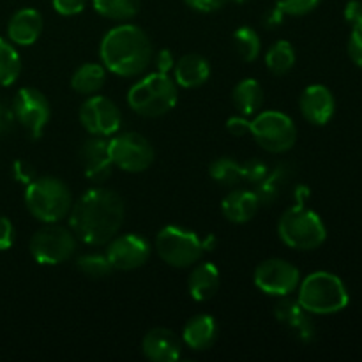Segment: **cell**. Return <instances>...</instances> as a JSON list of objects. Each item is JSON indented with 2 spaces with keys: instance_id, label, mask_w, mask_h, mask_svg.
<instances>
[{
  "instance_id": "cell-42",
  "label": "cell",
  "mask_w": 362,
  "mask_h": 362,
  "mask_svg": "<svg viewBox=\"0 0 362 362\" xmlns=\"http://www.w3.org/2000/svg\"><path fill=\"white\" fill-rule=\"evenodd\" d=\"M16 117H14L13 106H7L6 103H0V134L9 133L13 129Z\"/></svg>"
},
{
  "instance_id": "cell-15",
  "label": "cell",
  "mask_w": 362,
  "mask_h": 362,
  "mask_svg": "<svg viewBox=\"0 0 362 362\" xmlns=\"http://www.w3.org/2000/svg\"><path fill=\"white\" fill-rule=\"evenodd\" d=\"M80 161L87 179L95 184H103L106 179H110L115 168L110 158L108 140L105 136L90 134V138H87L80 147Z\"/></svg>"
},
{
  "instance_id": "cell-24",
  "label": "cell",
  "mask_w": 362,
  "mask_h": 362,
  "mask_svg": "<svg viewBox=\"0 0 362 362\" xmlns=\"http://www.w3.org/2000/svg\"><path fill=\"white\" fill-rule=\"evenodd\" d=\"M264 88H262L260 81H257L255 78H244L233 87V106L244 117L257 115L262 106H264Z\"/></svg>"
},
{
  "instance_id": "cell-36",
  "label": "cell",
  "mask_w": 362,
  "mask_h": 362,
  "mask_svg": "<svg viewBox=\"0 0 362 362\" xmlns=\"http://www.w3.org/2000/svg\"><path fill=\"white\" fill-rule=\"evenodd\" d=\"M14 239H16L14 225L11 223L9 218L0 216V251L11 250L14 244Z\"/></svg>"
},
{
  "instance_id": "cell-23",
  "label": "cell",
  "mask_w": 362,
  "mask_h": 362,
  "mask_svg": "<svg viewBox=\"0 0 362 362\" xmlns=\"http://www.w3.org/2000/svg\"><path fill=\"white\" fill-rule=\"evenodd\" d=\"M218 339V324L211 315H197L189 318L182 329V343L191 350L204 352Z\"/></svg>"
},
{
  "instance_id": "cell-6",
  "label": "cell",
  "mask_w": 362,
  "mask_h": 362,
  "mask_svg": "<svg viewBox=\"0 0 362 362\" xmlns=\"http://www.w3.org/2000/svg\"><path fill=\"white\" fill-rule=\"evenodd\" d=\"M278 235L292 250L311 251L325 243L327 228L317 212L304 205H296L279 218Z\"/></svg>"
},
{
  "instance_id": "cell-18",
  "label": "cell",
  "mask_w": 362,
  "mask_h": 362,
  "mask_svg": "<svg viewBox=\"0 0 362 362\" xmlns=\"http://www.w3.org/2000/svg\"><path fill=\"white\" fill-rule=\"evenodd\" d=\"M42 16L32 7H23L11 16L7 23V37L13 45L30 46L41 37Z\"/></svg>"
},
{
  "instance_id": "cell-35",
  "label": "cell",
  "mask_w": 362,
  "mask_h": 362,
  "mask_svg": "<svg viewBox=\"0 0 362 362\" xmlns=\"http://www.w3.org/2000/svg\"><path fill=\"white\" fill-rule=\"evenodd\" d=\"M349 57L357 67L362 69V27L352 28V34L349 39Z\"/></svg>"
},
{
  "instance_id": "cell-4",
  "label": "cell",
  "mask_w": 362,
  "mask_h": 362,
  "mask_svg": "<svg viewBox=\"0 0 362 362\" xmlns=\"http://www.w3.org/2000/svg\"><path fill=\"white\" fill-rule=\"evenodd\" d=\"M179 101V85L168 73L147 74L127 92V105L134 113L147 119H158L175 108Z\"/></svg>"
},
{
  "instance_id": "cell-40",
  "label": "cell",
  "mask_w": 362,
  "mask_h": 362,
  "mask_svg": "<svg viewBox=\"0 0 362 362\" xmlns=\"http://www.w3.org/2000/svg\"><path fill=\"white\" fill-rule=\"evenodd\" d=\"M184 2L198 13H214V11L221 9L228 0H184Z\"/></svg>"
},
{
  "instance_id": "cell-41",
  "label": "cell",
  "mask_w": 362,
  "mask_h": 362,
  "mask_svg": "<svg viewBox=\"0 0 362 362\" xmlns=\"http://www.w3.org/2000/svg\"><path fill=\"white\" fill-rule=\"evenodd\" d=\"M152 60H154L156 69L159 73H170L173 69V66H175V57H173V53L170 49H161V52H158L152 57Z\"/></svg>"
},
{
  "instance_id": "cell-33",
  "label": "cell",
  "mask_w": 362,
  "mask_h": 362,
  "mask_svg": "<svg viewBox=\"0 0 362 362\" xmlns=\"http://www.w3.org/2000/svg\"><path fill=\"white\" fill-rule=\"evenodd\" d=\"M240 168H243V182L255 184V186H258L267 177V173L271 172L267 165L260 159H250V161L243 163Z\"/></svg>"
},
{
  "instance_id": "cell-38",
  "label": "cell",
  "mask_w": 362,
  "mask_h": 362,
  "mask_svg": "<svg viewBox=\"0 0 362 362\" xmlns=\"http://www.w3.org/2000/svg\"><path fill=\"white\" fill-rule=\"evenodd\" d=\"M345 20L352 28L362 27V2L361 0H350L345 6Z\"/></svg>"
},
{
  "instance_id": "cell-27",
  "label": "cell",
  "mask_w": 362,
  "mask_h": 362,
  "mask_svg": "<svg viewBox=\"0 0 362 362\" xmlns=\"http://www.w3.org/2000/svg\"><path fill=\"white\" fill-rule=\"evenodd\" d=\"M95 13L119 23L133 20L140 11V0H90Z\"/></svg>"
},
{
  "instance_id": "cell-32",
  "label": "cell",
  "mask_w": 362,
  "mask_h": 362,
  "mask_svg": "<svg viewBox=\"0 0 362 362\" xmlns=\"http://www.w3.org/2000/svg\"><path fill=\"white\" fill-rule=\"evenodd\" d=\"M322 0H274V6L279 7L286 16H304L318 7Z\"/></svg>"
},
{
  "instance_id": "cell-20",
  "label": "cell",
  "mask_w": 362,
  "mask_h": 362,
  "mask_svg": "<svg viewBox=\"0 0 362 362\" xmlns=\"http://www.w3.org/2000/svg\"><path fill=\"white\" fill-rule=\"evenodd\" d=\"M260 198L257 191L251 189H233L223 198L221 212L230 223L244 225L257 216L260 209Z\"/></svg>"
},
{
  "instance_id": "cell-22",
  "label": "cell",
  "mask_w": 362,
  "mask_h": 362,
  "mask_svg": "<svg viewBox=\"0 0 362 362\" xmlns=\"http://www.w3.org/2000/svg\"><path fill=\"white\" fill-rule=\"evenodd\" d=\"M219 285H221V274L212 262H198L193 265V271L187 279V290L194 300L205 303L212 299L218 293Z\"/></svg>"
},
{
  "instance_id": "cell-16",
  "label": "cell",
  "mask_w": 362,
  "mask_h": 362,
  "mask_svg": "<svg viewBox=\"0 0 362 362\" xmlns=\"http://www.w3.org/2000/svg\"><path fill=\"white\" fill-rule=\"evenodd\" d=\"M300 113L313 126H325L331 122L336 112V99L325 85H310L299 99Z\"/></svg>"
},
{
  "instance_id": "cell-21",
  "label": "cell",
  "mask_w": 362,
  "mask_h": 362,
  "mask_svg": "<svg viewBox=\"0 0 362 362\" xmlns=\"http://www.w3.org/2000/svg\"><path fill=\"white\" fill-rule=\"evenodd\" d=\"M173 74H175V83L179 87L197 88L207 83V80L211 78V64L198 53H186L179 60H175Z\"/></svg>"
},
{
  "instance_id": "cell-8",
  "label": "cell",
  "mask_w": 362,
  "mask_h": 362,
  "mask_svg": "<svg viewBox=\"0 0 362 362\" xmlns=\"http://www.w3.org/2000/svg\"><path fill=\"white\" fill-rule=\"evenodd\" d=\"M78 247L73 230L57 223H46L32 235L28 243L32 258L39 265H60L69 260Z\"/></svg>"
},
{
  "instance_id": "cell-17",
  "label": "cell",
  "mask_w": 362,
  "mask_h": 362,
  "mask_svg": "<svg viewBox=\"0 0 362 362\" xmlns=\"http://www.w3.org/2000/svg\"><path fill=\"white\" fill-rule=\"evenodd\" d=\"M141 352L148 361L175 362L182 356V339L170 329L156 327L144 336Z\"/></svg>"
},
{
  "instance_id": "cell-9",
  "label": "cell",
  "mask_w": 362,
  "mask_h": 362,
  "mask_svg": "<svg viewBox=\"0 0 362 362\" xmlns=\"http://www.w3.org/2000/svg\"><path fill=\"white\" fill-rule=\"evenodd\" d=\"M250 133L255 141L272 154H283L296 145L297 127L286 113L267 110L251 120Z\"/></svg>"
},
{
  "instance_id": "cell-34",
  "label": "cell",
  "mask_w": 362,
  "mask_h": 362,
  "mask_svg": "<svg viewBox=\"0 0 362 362\" xmlns=\"http://www.w3.org/2000/svg\"><path fill=\"white\" fill-rule=\"evenodd\" d=\"M52 6L60 16H76L83 13L87 0H52Z\"/></svg>"
},
{
  "instance_id": "cell-43",
  "label": "cell",
  "mask_w": 362,
  "mask_h": 362,
  "mask_svg": "<svg viewBox=\"0 0 362 362\" xmlns=\"http://www.w3.org/2000/svg\"><path fill=\"white\" fill-rule=\"evenodd\" d=\"M285 16L286 14L283 13L281 9H279V7H272V9H269L267 13H265V16H264V25L267 28H278V27H281V23H283V20H285Z\"/></svg>"
},
{
  "instance_id": "cell-31",
  "label": "cell",
  "mask_w": 362,
  "mask_h": 362,
  "mask_svg": "<svg viewBox=\"0 0 362 362\" xmlns=\"http://www.w3.org/2000/svg\"><path fill=\"white\" fill-rule=\"evenodd\" d=\"M76 269L90 279H103L113 272V267L108 262V258H106V255L98 253H88L78 258Z\"/></svg>"
},
{
  "instance_id": "cell-2",
  "label": "cell",
  "mask_w": 362,
  "mask_h": 362,
  "mask_svg": "<svg viewBox=\"0 0 362 362\" xmlns=\"http://www.w3.org/2000/svg\"><path fill=\"white\" fill-rule=\"evenodd\" d=\"M99 57L110 73L136 78L151 66L154 48L144 28L133 23H120L105 34L99 46Z\"/></svg>"
},
{
  "instance_id": "cell-26",
  "label": "cell",
  "mask_w": 362,
  "mask_h": 362,
  "mask_svg": "<svg viewBox=\"0 0 362 362\" xmlns=\"http://www.w3.org/2000/svg\"><path fill=\"white\" fill-rule=\"evenodd\" d=\"M296 48L290 41H276L265 53V66L274 76H285L296 66Z\"/></svg>"
},
{
  "instance_id": "cell-29",
  "label": "cell",
  "mask_w": 362,
  "mask_h": 362,
  "mask_svg": "<svg viewBox=\"0 0 362 362\" xmlns=\"http://www.w3.org/2000/svg\"><path fill=\"white\" fill-rule=\"evenodd\" d=\"M233 45L237 55L244 62H255L260 57L262 39L258 32L251 27H239L233 32Z\"/></svg>"
},
{
  "instance_id": "cell-5",
  "label": "cell",
  "mask_w": 362,
  "mask_h": 362,
  "mask_svg": "<svg viewBox=\"0 0 362 362\" xmlns=\"http://www.w3.org/2000/svg\"><path fill=\"white\" fill-rule=\"evenodd\" d=\"M25 205L41 223H59L69 216L73 194L59 177H35L25 189Z\"/></svg>"
},
{
  "instance_id": "cell-37",
  "label": "cell",
  "mask_w": 362,
  "mask_h": 362,
  "mask_svg": "<svg viewBox=\"0 0 362 362\" xmlns=\"http://www.w3.org/2000/svg\"><path fill=\"white\" fill-rule=\"evenodd\" d=\"M13 177L21 184H30L35 179V170L32 168V165H28L27 161H14L13 165Z\"/></svg>"
},
{
  "instance_id": "cell-12",
  "label": "cell",
  "mask_w": 362,
  "mask_h": 362,
  "mask_svg": "<svg viewBox=\"0 0 362 362\" xmlns=\"http://www.w3.org/2000/svg\"><path fill=\"white\" fill-rule=\"evenodd\" d=\"M80 122L92 136H113L122 127V112L105 95H88L80 108Z\"/></svg>"
},
{
  "instance_id": "cell-1",
  "label": "cell",
  "mask_w": 362,
  "mask_h": 362,
  "mask_svg": "<svg viewBox=\"0 0 362 362\" xmlns=\"http://www.w3.org/2000/svg\"><path fill=\"white\" fill-rule=\"evenodd\" d=\"M67 218L78 240L87 246H106L122 228L126 205L115 191L94 187L73 202Z\"/></svg>"
},
{
  "instance_id": "cell-25",
  "label": "cell",
  "mask_w": 362,
  "mask_h": 362,
  "mask_svg": "<svg viewBox=\"0 0 362 362\" xmlns=\"http://www.w3.org/2000/svg\"><path fill=\"white\" fill-rule=\"evenodd\" d=\"M106 67L98 62H87L78 67L71 76V87L80 95H94L105 87Z\"/></svg>"
},
{
  "instance_id": "cell-13",
  "label": "cell",
  "mask_w": 362,
  "mask_h": 362,
  "mask_svg": "<svg viewBox=\"0 0 362 362\" xmlns=\"http://www.w3.org/2000/svg\"><path fill=\"white\" fill-rule=\"evenodd\" d=\"M13 112L16 122L28 131L32 138H41L52 117L49 101L41 90L34 87H23L16 92L13 99Z\"/></svg>"
},
{
  "instance_id": "cell-10",
  "label": "cell",
  "mask_w": 362,
  "mask_h": 362,
  "mask_svg": "<svg viewBox=\"0 0 362 362\" xmlns=\"http://www.w3.org/2000/svg\"><path fill=\"white\" fill-rule=\"evenodd\" d=\"M108 148L113 166L127 173L145 172L154 163L152 144L134 131L113 134L108 140Z\"/></svg>"
},
{
  "instance_id": "cell-11",
  "label": "cell",
  "mask_w": 362,
  "mask_h": 362,
  "mask_svg": "<svg viewBox=\"0 0 362 362\" xmlns=\"http://www.w3.org/2000/svg\"><path fill=\"white\" fill-rule=\"evenodd\" d=\"M253 281L260 292L272 297L292 296L300 283V272L283 258H269L255 269Z\"/></svg>"
},
{
  "instance_id": "cell-30",
  "label": "cell",
  "mask_w": 362,
  "mask_h": 362,
  "mask_svg": "<svg viewBox=\"0 0 362 362\" xmlns=\"http://www.w3.org/2000/svg\"><path fill=\"white\" fill-rule=\"evenodd\" d=\"M209 175L216 184L225 187H235L243 182L240 163L232 158H219L209 168Z\"/></svg>"
},
{
  "instance_id": "cell-19",
  "label": "cell",
  "mask_w": 362,
  "mask_h": 362,
  "mask_svg": "<svg viewBox=\"0 0 362 362\" xmlns=\"http://www.w3.org/2000/svg\"><path fill=\"white\" fill-rule=\"evenodd\" d=\"M274 315L279 324L286 325L290 331H296L303 341H311L315 336V327L311 324L308 311L299 304V300L290 296L279 297L274 306Z\"/></svg>"
},
{
  "instance_id": "cell-3",
  "label": "cell",
  "mask_w": 362,
  "mask_h": 362,
  "mask_svg": "<svg viewBox=\"0 0 362 362\" xmlns=\"http://www.w3.org/2000/svg\"><path fill=\"white\" fill-rule=\"evenodd\" d=\"M297 300L311 315H334L349 306V290L341 278L327 271L311 272L300 279Z\"/></svg>"
},
{
  "instance_id": "cell-7",
  "label": "cell",
  "mask_w": 362,
  "mask_h": 362,
  "mask_svg": "<svg viewBox=\"0 0 362 362\" xmlns=\"http://www.w3.org/2000/svg\"><path fill=\"white\" fill-rule=\"evenodd\" d=\"M154 246L159 258L175 269L193 267L205 253L204 239H200L198 233L177 225H168L159 230Z\"/></svg>"
},
{
  "instance_id": "cell-14",
  "label": "cell",
  "mask_w": 362,
  "mask_h": 362,
  "mask_svg": "<svg viewBox=\"0 0 362 362\" xmlns=\"http://www.w3.org/2000/svg\"><path fill=\"white\" fill-rule=\"evenodd\" d=\"M113 271H134L147 264L151 257V244L138 233H117L105 251Z\"/></svg>"
},
{
  "instance_id": "cell-28",
  "label": "cell",
  "mask_w": 362,
  "mask_h": 362,
  "mask_svg": "<svg viewBox=\"0 0 362 362\" xmlns=\"http://www.w3.org/2000/svg\"><path fill=\"white\" fill-rule=\"evenodd\" d=\"M21 74V57L14 45L0 37V85L9 87Z\"/></svg>"
},
{
  "instance_id": "cell-39",
  "label": "cell",
  "mask_w": 362,
  "mask_h": 362,
  "mask_svg": "<svg viewBox=\"0 0 362 362\" xmlns=\"http://www.w3.org/2000/svg\"><path fill=\"white\" fill-rule=\"evenodd\" d=\"M250 124L251 120L244 115H233L230 117L228 122H226V129L228 133H232L233 136H244V134L250 133Z\"/></svg>"
},
{
  "instance_id": "cell-44",
  "label": "cell",
  "mask_w": 362,
  "mask_h": 362,
  "mask_svg": "<svg viewBox=\"0 0 362 362\" xmlns=\"http://www.w3.org/2000/svg\"><path fill=\"white\" fill-rule=\"evenodd\" d=\"M239 2H243V0H239Z\"/></svg>"
}]
</instances>
